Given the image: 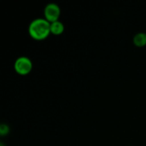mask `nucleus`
Listing matches in <instances>:
<instances>
[{
	"instance_id": "3",
	"label": "nucleus",
	"mask_w": 146,
	"mask_h": 146,
	"mask_svg": "<svg viewBox=\"0 0 146 146\" xmlns=\"http://www.w3.org/2000/svg\"><path fill=\"white\" fill-rule=\"evenodd\" d=\"M44 19L47 20L50 23L55 22L56 21H59L60 15H61V8L58 4L55 3H48L44 9Z\"/></svg>"
},
{
	"instance_id": "7",
	"label": "nucleus",
	"mask_w": 146,
	"mask_h": 146,
	"mask_svg": "<svg viewBox=\"0 0 146 146\" xmlns=\"http://www.w3.org/2000/svg\"><path fill=\"white\" fill-rule=\"evenodd\" d=\"M0 146H5V145H4V144H3V143H2V142H1V143H0Z\"/></svg>"
},
{
	"instance_id": "6",
	"label": "nucleus",
	"mask_w": 146,
	"mask_h": 146,
	"mask_svg": "<svg viewBox=\"0 0 146 146\" xmlns=\"http://www.w3.org/2000/svg\"><path fill=\"white\" fill-rule=\"evenodd\" d=\"M9 133V127L5 123L1 124V126H0V135L1 136H5Z\"/></svg>"
},
{
	"instance_id": "5",
	"label": "nucleus",
	"mask_w": 146,
	"mask_h": 146,
	"mask_svg": "<svg viewBox=\"0 0 146 146\" xmlns=\"http://www.w3.org/2000/svg\"><path fill=\"white\" fill-rule=\"evenodd\" d=\"M133 42L137 47H144L146 45V33L140 32L134 35Z\"/></svg>"
},
{
	"instance_id": "4",
	"label": "nucleus",
	"mask_w": 146,
	"mask_h": 146,
	"mask_svg": "<svg viewBox=\"0 0 146 146\" xmlns=\"http://www.w3.org/2000/svg\"><path fill=\"white\" fill-rule=\"evenodd\" d=\"M64 24L61 21H56L50 23V33L56 36L62 34L64 32Z\"/></svg>"
},
{
	"instance_id": "2",
	"label": "nucleus",
	"mask_w": 146,
	"mask_h": 146,
	"mask_svg": "<svg viewBox=\"0 0 146 146\" xmlns=\"http://www.w3.org/2000/svg\"><path fill=\"white\" fill-rule=\"evenodd\" d=\"M14 68L18 74L27 75L33 69V62L29 57L26 56H19L15 61Z\"/></svg>"
},
{
	"instance_id": "1",
	"label": "nucleus",
	"mask_w": 146,
	"mask_h": 146,
	"mask_svg": "<svg viewBox=\"0 0 146 146\" xmlns=\"http://www.w3.org/2000/svg\"><path fill=\"white\" fill-rule=\"evenodd\" d=\"M28 33L35 40L45 39L50 34V23L44 18H36L30 22Z\"/></svg>"
}]
</instances>
